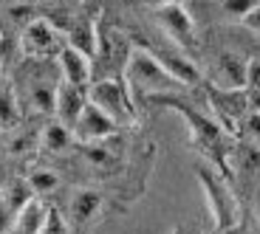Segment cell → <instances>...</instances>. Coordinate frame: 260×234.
Wrapping results in <instances>:
<instances>
[{
  "instance_id": "obj_6",
  "label": "cell",
  "mask_w": 260,
  "mask_h": 234,
  "mask_svg": "<svg viewBox=\"0 0 260 234\" xmlns=\"http://www.w3.org/2000/svg\"><path fill=\"white\" fill-rule=\"evenodd\" d=\"M153 17H156L158 28L173 40L176 48H195L198 46V34H195V23L192 14L184 9V3H173V6H161L153 9Z\"/></svg>"
},
{
  "instance_id": "obj_4",
  "label": "cell",
  "mask_w": 260,
  "mask_h": 234,
  "mask_svg": "<svg viewBox=\"0 0 260 234\" xmlns=\"http://www.w3.org/2000/svg\"><path fill=\"white\" fill-rule=\"evenodd\" d=\"M88 99L96 104L99 110H105L111 119L122 122V119H136V104L130 96V85L124 76H105L88 88Z\"/></svg>"
},
{
  "instance_id": "obj_25",
  "label": "cell",
  "mask_w": 260,
  "mask_h": 234,
  "mask_svg": "<svg viewBox=\"0 0 260 234\" xmlns=\"http://www.w3.org/2000/svg\"><path fill=\"white\" fill-rule=\"evenodd\" d=\"M243 234H260V228H254V231H243Z\"/></svg>"
},
{
  "instance_id": "obj_7",
  "label": "cell",
  "mask_w": 260,
  "mask_h": 234,
  "mask_svg": "<svg viewBox=\"0 0 260 234\" xmlns=\"http://www.w3.org/2000/svg\"><path fill=\"white\" fill-rule=\"evenodd\" d=\"M105 195L96 189H77L68 203V223L74 226V234H85L93 223L102 217Z\"/></svg>"
},
{
  "instance_id": "obj_21",
  "label": "cell",
  "mask_w": 260,
  "mask_h": 234,
  "mask_svg": "<svg viewBox=\"0 0 260 234\" xmlns=\"http://www.w3.org/2000/svg\"><path fill=\"white\" fill-rule=\"evenodd\" d=\"M241 23H243V26L249 28V31H257V34H260V6L254 9L252 14H246V17H243Z\"/></svg>"
},
{
  "instance_id": "obj_22",
  "label": "cell",
  "mask_w": 260,
  "mask_h": 234,
  "mask_svg": "<svg viewBox=\"0 0 260 234\" xmlns=\"http://www.w3.org/2000/svg\"><path fill=\"white\" fill-rule=\"evenodd\" d=\"M254 217H257V228H260V178L254 183Z\"/></svg>"
},
{
  "instance_id": "obj_18",
  "label": "cell",
  "mask_w": 260,
  "mask_h": 234,
  "mask_svg": "<svg viewBox=\"0 0 260 234\" xmlns=\"http://www.w3.org/2000/svg\"><path fill=\"white\" fill-rule=\"evenodd\" d=\"M28 183H31V189H34L37 198H46L59 186V175L54 172V169H34L31 175H28Z\"/></svg>"
},
{
  "instance_id": "obj_13",
  "label": "cell",
  "mask_w": 260,
  "mask_h": 234,
  "mask_svg": "<svg viewBox=\"0 0 260 234\" xmlns=\"http://www.w3.org/2000/svg\"><path fill=\"white\" fill-rule=\"evenodd\" d=\"M153 51H156V57H158V59H161V65L167 68V71L173 73V76H176L178 82L184 85V88L204 82L201 68L195 65V62L181 51V48H153Z\"/></svg>"
},
{
  "instance_id": "obj_9",
  "label": "cell",
  "mask_w": 260,
  "mask_h": 234,
  "mask_svg": "<svg viewBox=\"0 0 260 234\" xmlns=\"http://www.w3.org/2000/svg\"><path fill=\"white\" fill-rule=\"evenodd\" d=\"M249 62L252 59H243L241 54H235V51H221L218 59H215V82L212 85L226 88V91H246Z\"/></svg>"
},
{
  "instance_id": "obj_24",
  "label": "cell",
  "mask_w": 260,
  "mask_h": 234,
  "mask_svg": "<svg viewBox=\"0 0 260 234\" xmlns=\"http://www.w3.org/2000/svg\"><path fill=\"white\" fill-rule=\"evenodd\" d=\"M173 234H195V231H189V228H184V226H176V231Z\"/></svg>"
},
{
  "instance_id": "obj_16",
  "label": "cell",
  "mask_w": 260,
  "mask_h": 234,
  "mask_svg": "<svg viewBox=\"0 0 260 234\" xmlns=\"http://www.w3.org/2000/svg\"><path fill=\"white\" fill-rule=\"evenodd\" d=\"M57 85H48V82H40L31 88V93H28V107H31V113H37V116H57Z\"/></svg>"
},
{
  "instance_id": "obj_1",
  "label": "cell",
  "mask_w": 260,
  "mask_h": 234,
  "mask_svg": "<svg viewBox=\"0 0 260 234\" xmlns=\"http://www.w3.org/2000/svg\"><path fill=\"white\" fill-rule=\"evenodd\" d=\"M124 79H127L130 91L142 93L144 99L161 96V93H173L178 88H184L167 68L161 65V59L156 57V51L150 46H136L130 54V62L124 68Z\"/></svg>"
},
{
  "instance_id": "obj_17",
  "label": "cell",
  "mask_w": 260,
  "mask_h": 234,
  "mask_svg": "<svg viewBox=\"0 0 260 234\" xmlns=\"http://www.w3.org/2000/svg\"><path fill=\"white\" fill-rule=\"evenodd\" d=\"M20 119H23V113H20L17 93H14L12 85H3V91H0V127L3 130H17Z\"/></svg>"
},
{
  "instance_id": "obj_11",
  "label": "cell",
  "mask_w": 260,
  "mask_h": 234,
  "mask_svg": "<svg viewBox=\"0 0 260 234\" xmlns=\"http://www.w3.org/2000/svg\"><path fill=\"white\" fill-rule=\"evenodd\" d=\"M48 215H51V206L43 198H31L20 212L12 215V223L6 226V234H40L48 223Z\"/></svg>"
},
{
  "instance_id": "obj_8",
  "label": "cell",
  "mask_w": 260,
  "mask_h": 234,
  "mask_svg": "<svg viewBox=\"0 0 260 234\" xmlns=\"http://www.w3.org/2000/svg\"><path fill=\"white\" fill-rule=\"evenodd\" d=\"M116 119H111L105 110H99L96 104H88L82 113V119L74 127V136L79 144H102L116 133Z\"/></svg>"
},
{
  "instance_id": "obj_15",
  "label": "cell",
  "mask_w": 260,
  "mask_h": 234,
  "mask_svg": "<svg viewBox=\"0 0 260 234\" xmlns=\"http://www.w3.org/2000/svg\"><path fill=\"white\" fill-rule=\"evenodd\" d=\"M40 144H43V150L46 152H54V155H59V152H68L77 144V136H74L71 127H65L62 122H48L46 127H43V136H40Z\"/></svg>"
},
{
  "instance_id": "obj_3",
  "label": "cell",
  "mask_w": 260,
  "mask_h": 234,
  "mask_svg": "<svg viewBox=\"0 0 260 234\" xmlns=\"http://www.w3.org/2000/svg\"><path fill=\"white\" fill-rule=\"evenodd\" d=\"M207 99H209V116L221 124L226 136H238L246 116L252 113L246 91H226V88H218V85L209 82Z\"/></svg>"
},
{
  "instance_id": "obj_12",
  "label": "cell",
  "mask_w": 260,
  "mask_h": 234,
  "mask_svg": "<svg viewBox=\"0 0 260 234\" xmlns=\"http://www.w3.org/2000/svg\"><path fill=\"white\" fill-rule=\"evenodd\" d=\"M59 62V71H62V82H71L77 88H91V76H93V65H91V57L82 51H77L74 46H65L57 57Z\"/></svg>"
},
{
  "instance_id": "obj_19",
  "label": "cell",
  "mask_w": 260,
  "mask_h": 234,
  "mask_svg": "<svg viewBox=\"0 0 260 234\" xmlns=\"http://www.w3.org/2000/svg\"><path fill=\"white\" fill-rule=\"evenodd\" d=\"M221 6H223V12H226V14L243 20L246 14H252L254 9L260 6V0H221Z\"/></svg>"
},
{
  "instance_id": "obj_20",
  "label": "cell",
  "mask_w": 260,
  "mask_h": 234,
  "mask_svg": "<svg viewBox=\"0 0 260 234\" xmlns=\"http://www.w3.org/2000/svg\"><path fill=\"white\" fill-rule=\"evenodd\" d=\"M40 234H71V223L59 215V209L51 206V215H48V223Z\"/></svg>"
},
{
  "instance_id": "obj_26",
  "label": "cell",
  "mask_w": 260,
  "mask_h": 234,
  "mask_svg": "<svg viewBox=\"0 0 260 234\" xmlns=\"http://www.w3.org/2000/svg\"><path fill=\"white\" fill-rule=\"evenodd\" d=\"M0 79H3V71H0ZM0 91H3V82H0Z\"/></svg>"
},
{
  "instance_id": "obj_23",
  "label": "cell",
  "mask_w": 260,
  "mask_h": 234,
  "mask_svg": "<svg viewBox=\"0 0 260 234\" xmlns=\"http://www.w3.org/2000/svg\"><path fill=\"white\" fill-rule=\"evenodd\" d=\"M142 3H147L153 9H161V6H173V3H184V0H142Z\"/></svg>"
},
{
  "instance_id": "obj_2",
  "label": "cell",
  "mask_w": 260,
  "mask_h": 234,
  "mask_svg": "<svg viewBox=\"0 0 260 234\" xmlns=\"http://www.w3.org/2000/svg\"><path fill=\"white\" fill-rule=\"evenodd\" d=\"M198 183H201V192H204V201H207L215 231L241 228V203L235 198L232 186L226 183V178L212 164H198Z\"/></svg>"
},
{
  "instance_id": "obj_14",
  "label": "cell",
  "mask_w": 260,
  "mask_h": 234,
  "mask_svg": "<svg viewBox=\"0 0 260 234\" xmlns=\"http://www.w3.org/2000/svg\"><path fill=\"white\" fill-rule=\"evenodd\" d=\"M65 40H68V46H74L77 51L88 54V57H96L99 51V28L96 23H93L91 17H77L68 26V34H65Z\"/></svg>"
},
{
  "instance_id": "obj_5",
  "label": "cell",
  "mask_w": 260,
  "mask_h": 234,
  "mask_svg": "<svg viewBox=\"0 0 260 234\" xmlns=\"http://www.w3.org/2000/svg\"><path fill=\"white\" fill-rule=\"evenodd\" d=\"M20 43H23V51H26V57H31V59H51V57H59V51L68 46L65 34L59 31V28L54 26L48 17L31 20V23L23 28V37H20Z\"/></svg>"
},
{
  "instance_id": "obj_10",
  "label": "cell",
  "mask_w": 260,
  "mask_h": 234,
  "mask_svg": "<svg viewBox=\"0 0 260 234\" xmlns=\"http://www.w3.org/2000/svg\"><path fill=\"white\" fill-rule=\"evenodd\" d=\"M88 104H91V99H88V91H85V88H77V85H71V82H59V88H57V116L54 119L74 130Z\"/></svg>"
}]
</instances>
